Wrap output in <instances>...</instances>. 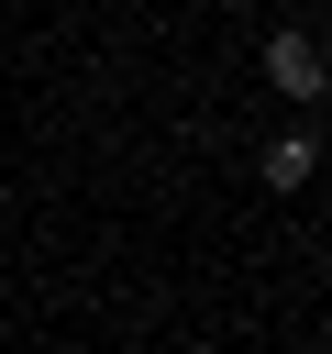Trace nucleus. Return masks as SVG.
I'll return each mask as SVG.
<instances>
[{
	"instance_id": "nucleus-2",
	"label": "nucleus",
	"mask_w": 332,
	"mask_h": 354,
	"mask_svg": "<svg viewBox=\"0 0 332 354\" xmlns=\"http://www.w3.org/2000/svg\"><path fill=\"white\" fill-rule=\"evenodd\" d=\"M310 155H321L310 133H277L266 144V188H310Z\"/></svg>"
},
{
	"instance_id": "nucleus-1",
	"label": "nucleus",
	"mask_w": 332,
	"mask_h": 354,
	"mask_svg": "<svg viewBox=\"0 0 332 354\" xmlns=\"http://www.w3.org/2000/svg\"><path fill=\"white\" fill-rule=\"evenodd\" d=\"M266 77H277L288 100H321V77H332V66H321V44H310V33H277V44H266Z\"/></svg>"
}]
</instances>
